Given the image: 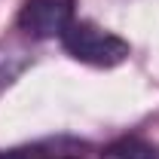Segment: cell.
Returning <instances> with one entry per match:
<instances>
[{
  "mask_svg": "<svg viewBox=\"0 0 159 159\" xmlns=\"http://www.w3.org/2000/svg\"><path fill=\"white\" fill-rule=\"evenodd\" d=\"M52 159H74V156H52Z\"/></svg>",
  "mask_w": 159,
  "mask_h": 159,
  "instance_id": "cell-5",
  "label": "cell"
},
{
  "mask_svg": "<svg viewBox=\"0 0 159 159\" xmlns=\"http://www.w3.org/2000/svg\"><path fill=\"white\" fill-rule=\"evenodd\" d=\"M52 156H67V153H58L55 141L31 144V147H16V150H0V159H52Z\"/></svg>",
  "mask_w": 159,
  "mask_h": 159,
  "instance_id": "cell-4",
  "label": "cell"
},
{
  "mask_svg": "<svg viewBox=\"0 0 159 159\" xmlns=\"http://www.w3.org/2000/svg\"><path fill=\"white\" fill-rule=\"evenodd\" d=\"M101 159H159V144L138 138V135H129V138L107 144L101 150Z\"/></svg>",
  "mask_w": 159,
  "mask_h": 159,
  "instance_id": "cell-3",
  "label": "cell"
},
{
  "mask_svg": "<svg viewBox=\"0 0 159 159\" xmlns=\"http://www.w3.org/2000/svg\"><path fill=\"white\" fill-rule=\"evenodd\" d=\"M77 21V0H25L16 16V28L31 40H61Z\"/></svg>",
  "mask_w": 159,
  "mask_h": 159,
  "instance_id": "cell-2",
  "label": "cell"
},
{
  "mask_svg": "<svg viewBox=\"0 0 159 159\" xmlns=\"http://www.w3.org/2000/svg\"><path fill=\"white\" fill-rule=\"evenodd\" d=\"M61 46L74 61L89 64V67H119L132 55L129 40L86 19H77L61 34Z\"/></svg>",
  "mask_w": 159,
  "mask_h": 159,
  "instance_id": "cell-1",
  "label": "cell"
}]
</instances>
